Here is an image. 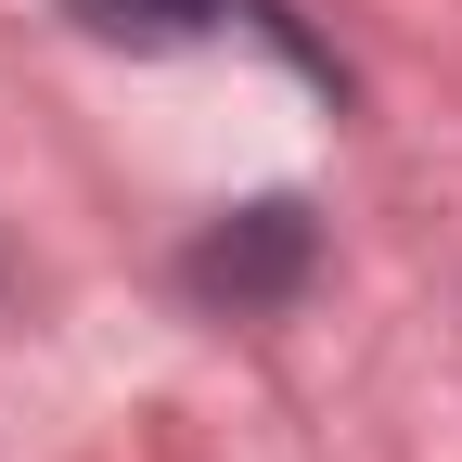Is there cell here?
I'll list each match as a JSON object with an SVG mask.
<instances>
[{
  "label": "cell",
  "instance_id": "1",
  "mask_svg": "<svg viewBox=\"0 0 462 462\" xmlns=\"http://www.w3.org/2000/svg\"><path fill=\"white\" fill-rule=\"evenodd\" d=\"M309 270H321V218H309L296 193H257V206L206 218L193 245H180V296H193V309H231V321H257V309H296Z\"/></svg>",
  "mask_w": 462,
  "mask_h": 462
},
{
  "label": "cell",
  "instance_id": "2",
  "mask_svg": "<svg viewBox=\"0 0 462 462\" xmlns=\"http://www.w3.org/2000/svg\"><path fill=\"white\" fill-rule=\"evenodd\" d=\"M78 26H90V39H142V51H167V39H218L231 0H78Z\"/></svg>",
  "mask_w": 462,
  "mask_h": 462
}]
</instances>
